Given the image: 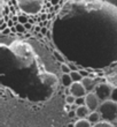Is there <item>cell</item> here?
I'll return each instance as SVG.
<instances>
[{
    "label": "cell",
    "instance_id": "6da1fadb",
    "mask_svg": "<svg viewBox=\"0 0 117 127\" xmlns=\"http://www.w3.org/2000/svg\"><path fill=\"white\" fill-rule=\"evenodd\" d=\"M98 111L100 112L102 120L111 124H117V102L113 99L101 102Z\"/></svg>",
    "mask_w": 117,
    "mask_h": 127
},
{
    "label": "cell",
    "instance_id": "7a4b0ae2",
    "mask_svg": "<svg viewBox=\"0 0 117 127\" xmlns=\"http://www.w3.org/2000/svg\"><path fill=\"white\" fill-rule=\"evenodd\" d=\"M20 9L25 14H37L43 8L44 0H16Z\"/></svg>",
    "mask_w": 117,
    "mask_h": 127
},
{
    "label": "cell",
    "instance_id": "3957f363",
    "mask_svg": "<svg viewBox=\"0 0 117 127\" xmlns=\"http://www.w3.org/2000/svg\"><path fill=\"white\" fill-rule=\"evenodd\" d=\"M114 88L115 87H113V84L108 83V82H100L97 86L94 93L98 95L101 102H104V100H108L111 98V94H113Z\"/></svg>",
    "mask_w": 117,
    "mask_h": 127
},
{
    "label": "cell",
    "instance_id": "277c9868",
    "mask_svg": "<svg viewBox=\"0 0 117 127\" xmlns=\"http://www.w3.org/2000/svg\"><path fill=\"white\" fill-rule=\"evenodd\" d=\"M101 104L100 98L98 97V95L94 91L87 93V95L85 96V105H86L91 111H97L99 109Z\"/></svg>",
    "mask_w": 117,
    "mask_h": 127
},
{
    "label": "cell",
    "instance_id": "5b68a950",
    "mask_svg": "<svg viewBox=\"0 0 117 127\" xmlns=\"http://www.w3.org/2000/svg\"><path fill=\"white\" fill-rule=\"evenodd\" d=\"M39 79L41 80L44 84H46L48 87L50 88H56L60 80H59V77L53 73H43L39 75Z\"/></svg>",
    "mask_w": 117,
    "mask_h": 127
},
{
    "label": "cell",
    "instance_id": "8992f818",
    "mask_svg": "<svg viewBox=\"0 0 117 127\" xmlns=\"http://www.w3.org/2000/svg\"><path fill=\"white\" fill-rule=\"evenodd\" d=\"M69 94L74 95L76 98L78 97H85L87 95V90L83 86L82 82H74L69 88Z\"/></svg>",
    "mask_w": 117,
    "mask_h": 127
},
{
    "label": "cell",
    "instance_id": "52a82bcc",
    "mask_svg": "<svg viewBox=\"0 0 117 127\" xmlns=\"http://www.w3.org/2000/svg\"><path fill=\"white\" fill-rule=\"evenodd\" d=\"M83 86L85 87V89L87 90V93H91V91H94L95 90V88L99 83H98V81L93 77H90V76H84L83 80L80 81Z\"/></svg>",
    "mask_w": 117,
    "mask_h": 127
},
{
    "label": "cell",
    "instance_id": "ba28073f",
    "mask_svg": "<svg viewBox=\"0 0 117 127\" xmlns=\"http://www.w3.org/2000/svg\"><path fill=\"white\" fill-rule=\"evenodd\" d=\"M90 113L91 110L86 105H80V106H77V109H76V117L78 119H86Z\"/></svg>",
    "mask_w": 117,
    "mask_h": 127
},
{
    "label": "cell",
    "instance_id": "9c48e42d",
    "mask_svg": "<svg viewBox=\"0 0 117 127\" xmlns=\"http://www.w3.org/2000/svg\"><path fill=\"white\" fill-rule=\"evenodd\" d=\"M86 119H88V121H90L92 125H95L98 124V123H100L101 120H102V118H101V114L99 111H91V113L88 114V117L86 118Z\"/></svg>",
    "mask_w": 117,
    "mask_h": 127
},
{
    "label": "cell",
    "instance_id": "30bf717a",
    "mask_svg": "<svg viewBox=\"0 0 117 127\" xmlns=\"http://www.w3.org/2000/svg\"><path fill=\"white\" fill-rule=\"evenodd\" d=\"M60 82L62 83V86H64V87H67V88H70V86L74 83L70 74H62V76L60 79Z\"/></svg>",
    "mask_w": 117,
    "mask_h": 127
},
{
    "label": "cell",
    "instance_id": "8fae6325",
    "mask_svg": "<svg viewBox=\"0 0 117 127\" xmlns=\"http://www.w3.org/2000/svg\"><path fill=\"white\" fill-rule=\"evenodd\" d=\"M74 127H93L88 119H78L74 123Z\"/></svg>",
    "mask_w": 117,
    "mask_h": 127
},
{
    "label": "cell",
    "instance_id": "7c38bea8",
    "mask_svg": "<svg viewBox=\"0 0 117 127\" xmlns=\"http://www.w3.org/2000/svg\"><path fill=\"white\" fill-rule=\"evenodd\" d=\"M70 76L74 82H80V81L83 80V75H82V73H80L79 70H72L70 73Z\"/></svg>",
    "mask_w": 117,
    "mask_h": 127
},
{
    "label": "cell",
    "instance_id": "4fadbf2b",
    "mask_svg": "<svg viewBox=\"0 0 117 127\" xmlns=\"http://www.w3.org/2000/svg\"><path fill=\"white\" fill-rule=\"evenodd\" d=\"M60 69H61V72H62V74H70L71 73V68H70V66H69V64L62 63L60 66Z\"/></svg>",
    "mask_w": 117,
    "mask_h": 127
},
{
    "label": "cell",
    "instance_id": "5bb4252c",
    "mask_svg": "<svg viewBox=\"0 0 117 127\" xmlns=\"http://www.w3.org/2000/svg\"><path fill=\"white\" fill-rule=\"evenodd\" d=\"M66 104H67V105H75V104H76V97L71 94L67 95V96H66Z\"/></svg>",
    "mask_w": 117,
    "mask_h": 127
},
{
    "label": "cell",
    "instance_id": "9a60e30c",
    "mask_svg": "<svg viewBox=\"0 0 117 127\" xmlns=\"http://www.w3.org/2000/svg\"><path fill=\"white\" fill-rule=\"evenodd\" d=\"M93 127H116V126H115V124H111V123H108V121L101 120L100 123L93 125Z\"/></svg>",
    "mask_w": 117,
    "mask_h": 127
},
{
    "label": "cell",
    "instance_id": "2e32d148",
    "mask_svg": "<svg viewBox=\"0 0 117 127\" xmlns=\"http://www.w3.org/2000/svg\"><path fill=\"white\" fill-rule=\"evenodd\" d=\"M15 29H16V31L18 33H23V32H25V27H24V24H22V23H16L15 24Z\"/></svg>",
    "mask_w": 117,
    "mask_h": 127
},
{
    "label": "cell",
    "instance_id": "e0dca14e",
    "mask_svg": "<svg viewBox=\"0 0 117 127\" xmlns=\"http://www.w3.org/2000/svg\"><path fill=\"white\" fill-rule=\"evenodd\" d=\"M29 22V17L27 15H18V23L25 24Z\"/></svg>",
    "mask_w": 117,
    "mask_h": 127
},
{
    "label": "cell",
    "instance_id": "ac0fdd59",
    "mask_svg": "<svg viewBox=\"0 0 117 127\" xmlns=\"http://www.w3.org/2000/svg\"><path fill=\"white\" fill-rule=\"evenodd\" d=\"M76 105L77 106L85 105V97H78V98H76Z\"/></svg>",
    "mask_w": 117,
    "mask_h": 127
},
{
    "label": "cell",
    "instance_id": "d6986e66",
    "mask_svg": "<svg viewBox=\"0 0 117 127\" xmlns=\"http://www.w3.org/2000/svg\"><path fill=\"white\" fill-rule=\"evenodd\" d=\"M110 99L115 100V102H117V87L114 88V90H113V94H111V98Z\"/></svg>",
    "mask_w": 117,
    "mask_h": 127
},
{
    "label": "cell",
    "instance_id": "ffe728a7",
    "mask_svg": "<svg viewBox=\"0 0 117 127\" xmlns=\"http://www.w3.org/2000/svg\"><path fill=\"white\" fill-rule=\"evenodd\" d=\"M54 56H55V57H56V58H57V59H59V60H60V61H62V63H64V59H63V57H61V56H60V53H59L57 51H54Z\"/></svg>",
    "mask_w": 117,
    "mask_h": 127
},
{
    "label": "cell",
    "instance_id": "44dd1931",
    "mask_svg": "<svg viewBox=\"0 0 117 127\" xmlns=\"http://www.w3.org/2000/svg\"><path fill=\"white\" fill-rule=\"evenodd\" d=\"M60 1H61V0H50V5H52V6H57Z\"/></svg>",
    "mask_w": 117,
    "mask_h": 127
},
{
    "label": "cell",
    "instance_id": "7402d4cb",
    "mask_svg": "<svg viewBox=\"0 0 117 127\" xmlns=\"http://www.w3.org/2000/svg\"><path fill=\"white\" fill-rule=\"evenodd\" d=\"M47 32H48V29H47L46 27H41V31H40V33H41V35H47Z\"/></svg>",
    "mask_w": 117,
    "mask_h": 127
},
{
    "label": "cell",
    "instance_id": "603a6c76",
    "mask_svg": "<svg viewBox=\"0 0 117 127\" xmlns=\"http://www.w3.org/2000/svg\"><path fill=\"white\" fill-rule=\"evenodd\" d=\"M8 33H10V28H6L3 31H1V35H3V36H5V35H8Z\"/></svg>",
    "mask_w": 117,
    "mask_h": 127
},
{
    "label": "cell",
    "instance_id": "cb8c5ba5",
    "mask_svg": "<svg viewBox=\"0 0 117 127\" xmlns=\"http://www.w3.org/2000/svg\"><path fill=\"white\" fill-rule=\"evenodd\" d=\"M24 27H25V29H27V30H31V29H32V24H31L30 22H28V23L24 24Z\"/></svg>",
    "mask_w": 117,
    "mask_h": 127
},
{
    "label": "cell",
    "instance_id": "d4e9b609",
    "mask_svg": "<svg viewBox=\"0 0 117 127\" xmlns=\"http://www.w3.org/2000/svg\"><path fill=\"white\" fill-rule=\"evenodd\" d=\"M69 66H70V68H71V72H72V70H78L76 65H74V64H69Z\"/></svg>",
    "mask_w": 117,
    "mask_h": 127
},
{
    "label": "cell",
    "instance_id": "484cf974",
    "mask_svg": "<svg viewBox=\"0 0 117 127\" xmlns=\"http://www.w3.org/2000/svg\"><path fill=\"white\" fill-rule=\"evenodd\" d=\"M50 35H52V32L48 30V32H47V38H48V39H50V38H52V36H50Z\"/></svg>",
    "mask_w": 117,
    "mask_h": 127
},
{
    "label": "cell",
    "instance_id": "4316f807",
    "mask_svg": "<svg viewBox=\"0 0 117 127\" xmlns=\"http://www.w3.org/2000/svg\"><path fill=\"white\" fill-rule=\"evenodd\" d=\"M116 127H117V126H116Z\"/></svg>",
    "mask_w": 117,
    "mask_h": 127
}]
</instances>
